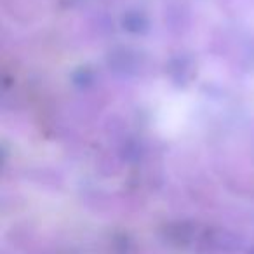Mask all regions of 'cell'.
Wrapping results in <instances>:
<instances>
[{
  "label": "cell",
  "instance_id": "cell-1",
  "mask_svg": "<svg viewBox=\"0 0 254 254\" xmlns=\"http://www.w3.org/2000/svg\"><path fill=\"white\" fill-rule=\"evenodd\" d=\"M122 26L131 33H145L148 30V18L143 12L131 11L122 18Z\"/></svg>",
  "mask_w": 254,
  "mask_h": 254
},
{
  "label": "cell",
  "instance_id": "cell-2",
  "mask_svg": "<svg viewBox=\"0 0 254 254\" xmlns=\"http://www.w3.org/2000/svg\"><path fill=\"white\" fill-rule=\"evenodd\" d=\"M73 82L77 85H80V87H84V85H89L92 82V71L87 70V68H80L78 71H75Z\"/></svg>",
  "mask_w": 254,
  "mask_h": 254
}]
</instances>
